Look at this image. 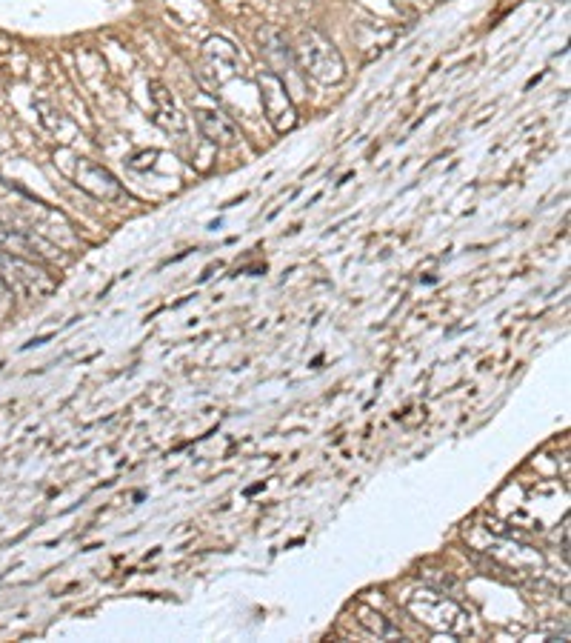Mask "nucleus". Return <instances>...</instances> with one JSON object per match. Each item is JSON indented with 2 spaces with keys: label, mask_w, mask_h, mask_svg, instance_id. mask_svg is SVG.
Masks as SVG:
<instances>
[{
  "label": "nucleus",
  "mask_w": 571,
  "mask_h": 643,
  "mask_svg": "<svg viewBox=\"0 0 571 643\" xmlns=\"http://www.w3.org/2000/svg\"><path fill=\"white\" fill-rule=\"evenodd\" d=\"M292 46H295V63L303 72H309L315 81L340 83L346 78L343 55L337 52L335 43L323 38L317 29H303Z\"/></svg>",
  "instance_id": "f257e3e1"
},
{
  "label": "nucleus",
  "mask_w": 571,
  "mask_h": 643,
  "mask_svg": "<svg viewBox=\"0 0 571 643\" xmlns=\"http://www.w3.org/2000/svg\"><path fill=\"white\" fill-rule=\"evenodd\" d=\"M0 278L12 286V292L29 301H43L58 289V278L40 261L0 252Z\"/></svg>",
  "instance_id": "f03ea898"
},
{
  "label": "nucleus",
  "mask_w": 571,
  "mask_h": 643,
  "mask_svg": "<svg viewBox=\"0 0 571 643\" xmlns=\"http://www.w3.org/2000/svg\"><path fill=\"white\" fill-rule=\"evenodd\" d=\"M257 86H260V103H263V112H266V121L275 126V132L286 135L297 126V109L292 98H289V89L286 83L280 81V75L275 72H260L257 75Z\"/></svg>",
  "instance_id": "7ed1b4c3"
},
{
  "label": "nucleus",
  "mask_w": 571,
  "mask_h": 643,
  "mask_svg": "<svg viewBox=\"0 0 571 643\" xmlns=\"http://www.w3.org/2000/svg\"><path fill=\"white\" fill-rule=\"evenodd\" d=\"M78 186L98 201H120L126 195L123 183L106 166L89 161V158H80L78 163Z\"/></svg>",
  "instance_id": "20e7f679"
},
{
  "label": "nucleus",
  "mask_w": 571,
  "mask_h": 643,
  "mask_svg": "<svg viewBox=\"0 0 571 643\" xmlns=\"http://www.w3.org/2000/svg\"><path fill=\"white\" fill-rule=\"evenodd\" d=\"M257 43H260V55H263V61L266 66L280 75L283 69H295V46L292 41L275 29V26H263L260 32H257Z\"/></svg>",
  "instance_id": "39448f33"
},
{
  "label": "nucleus",
  "mask_w": 571,
  "mask_h": 643,
  "mask_svg": "<svg viewBox=\"0 0 571 643\" xmlns=\"http://www.w3.org/2000/svg\"><path fill=\"white\" fill-rule=\"evenodd\" d=\"M195 121L203 132V138L209 143H217V146H235L243 138L237 123L229 115H223L220 109H195Z\"/></svg>",
  "instance_id": "423d86ee"
},
{
  "label": "nucleus",
  "mask_w": 571,
  "mask_h": 643,
  "mask_svg": "<svg viewBox=\"0 0 571 643\" xmlns=\"http://www.w3.org/2000/svg\"><path fill=\"white\" fill-rule=\"evenodd\" d=\"M0 252H9V255H23V258H32V261H46L52 246L49 243L38 241L35 235L15 229L9 223L0 221Z\"/></svg>",
  "instance_id": "0eeeda50"
},
{
  "label": "nucleus",
  "mask_w": 571,
  "mask_h": 643,
  "mask_svg": "<svg viewBox=\"0 0 571 643\" xmlns=\"http://www.w3.org/2000/svg\"><path fill=\"white\" fill-rule=\"evenodd\" d=\"M149 95H152V103H155V115H158L160 126L169 129V132H175V135H183L186 132V115L180 112V106L172 98V92L160 81H152L149 83Z\"/></svg>",
  "instance_id": "6e6552de"
},
{
  "label": "nucleus",
  "mask_w": 571,
  "mask_h": 643,
  "mask_svg": "<svg viewBox=\"0 0 571 643\" xmlns=\"http://www.w3.org/2000/svg\"><path fill=\"white\" fill-rule=\"evenodd\" d=\"M206 58H209L212 66H229L232 75H237V72L243 69V61H240L237 49L229 41H223V38L206 41Z\"/></svg>",
  "instance_id": "1a4fd4ad"
},
{
  "label": "nucleus",
  "mask_w": 571,
  "mask_h": 643,
  "mask_svg": "<svg viewBox=\"0 0 571 643\" xmlns=\"http://www.w3.org/2000/svg\"><path fill=\"white\" fill-rule=\"evenodd\" d=\"M12 312H15V292H12L9 283L0 278V323L9 321Z\"/></svg>",
  "instance_id": "9d476101"
}]
</instances>
